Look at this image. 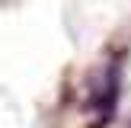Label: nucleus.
Wrapping results in <instances>:
<instances>
[{
  "label": "nucleus",
  "mask_w": 131,
  "mask_h": 128,
  "mask_svg": "<svg viewBox=\"0 0 131 128\" xmlns=\"http://www.w3.org/2000/svg\"><path fill=\"white\" fill-rule=\"evenodd\" d=\"M115 102H118V70L109 67L99 80L93 83V99H90V109H99V112H112Z\"/></svg>",
  "instance_id": "1"
}]
</instances>
